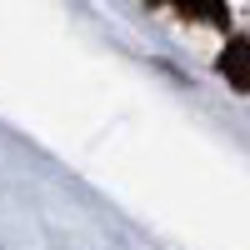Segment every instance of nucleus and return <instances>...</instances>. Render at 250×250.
Listing matches in <instances>:
<instances>
[{
	"label": "nucleus",
	"mask_w": 250,
	"mask_h": 250,
	"mask_svg": "<svg viewBox=\"0 0 250 250\" xmlns=\"http://www.w3.org/2000/svg\"><path fill=\"white\" fill-rule=\"evenodd\" d=\"M220 75L230 80V85H235L240 95H250V35L230 40V45L220 50Z\"/></svg>",
	"instance_id": "nucleus-1"
},
{
	"label": "nucleus",
	"mask_w": 250,
	"mask_h": 250,
	"mask_svg": "<svg viewBox=\"0 0 250 250\" xmlns=\"http://www.w3.org/2000/svg\"><path fill=\"white\" fill-rule=\"evenodd\" d=\"M180 20H195V25H225L230 20V10L225 5H205V0H185V5H175Z\"/></svg>",
	"instance_id": "nucleus-2"
}]
</instances>
